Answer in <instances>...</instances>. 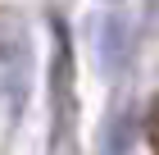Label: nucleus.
<instances>
[{"label":"nucleus","mask_w":159,"mask_h":155,"mask_svg":"<svg viewBox=\"0 0 159 155\" xmlns=\"http://www.w3.org/2000/svg\"><path fill=\"white\" fill-rule=\"evenodd\" d=\"M146 142H150V151L159 155V96L150 100V114H146Z\"/></svg>","instance_id":"f257e3e1"}]
</instances>
